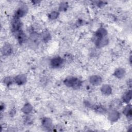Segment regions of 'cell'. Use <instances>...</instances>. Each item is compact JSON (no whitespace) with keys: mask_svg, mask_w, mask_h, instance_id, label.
Wrapping results in <instances>:
<instances>
[{"mask_svg":"<svg viewBox=\"0 0 132 132\" xmlns=\"http://www.w3.org/2000/svg\"><path fill=\"white\" fill-rule=\"evenodd\" d=\"M40 38L41 40L44 42H47L51 39V36L50 32L47 30L43 31L40 35Z\"/></svg>","mask_w":132,"mask_h":132,"instance_id":"obj_17","label":"cell"},{"mask_svg":"<svg viewBox=\"0 0 132 132\" xmlns=\"http://www.w3.org/2000/svg\"><path fill=\"white\" fill-rule=\"evenodd\" d=\"M131 99V91L129 90L125 92L122 96V100L125 103H129Z\"/></svg>","mask_w":132,"mask_h":132,"instance_id":"obj_18","label":"cell"},{"mask_svg":"<svg viewBox=\"0 0 132 132\" xmlns=\"http://www.w3.org/2000/svg\"><path fill=\"white\" fill-rule=\"evenodd\" d=\"M109 43V39L106 37L96 38L95 45L97 48H100L107 45Z\"/></svg>","mask_w":132,"mask_h":132,"instance_id":"obj_3","label":"cell"},{"mask_svg":"<svg viewBox=\"0 0 132 132\" xmlns=\"http://www.w3.org/2000/svg\"><path fill=\"white\" fill-rule=\"evenodd\" d=\"M125 74V70L124 69L122 68H119L117 69L114 73L113 75L114 76L119 79H121L122 78Z\"/></svg>","mask_w":132,"mask_h":132,"instance_id":"obj_13","label":"cell"},{"mask_svg":"<svg viewBox=\"0 0 132 132\" xmlns=\"http://www.w3.org/2000/svg\"><path fill=\"white\" fill-rule=\"evenodd\" d=\"M27 12V7L25 6H22L21 8H19L15 13L14 17L18 19H20L24 16Z\"/></svg>","mask_w":132,"mask_h":132,"instance_id":"obj_6","label":"cell"},{"mask_svg":"<svg viewBox=\"0 0 132 132\" xmlns=\"http://www.w3.org/2000/svg\"><path fill=\"white\" fill-rule=\"evenodd\" d=\"M14 81V78L11 76H7L4 79V83L7 86H9Z\"/></svg>","mask_w":132,"mask_h":132,"instance_id":"obj_21","label":"cell"},{"mask_svg":"<svg viewBox=\"0 0 132 132\" xmlns=\"http://www.w3.org/2000/svg\"><path fill=\"white\" fill-rule=\"evenodd\" d=\"M107 35V30L103 27H101L99 29H98L95 32V37H96V38H102V37H106Z\"/></svg>","mask_w":132,"mask_h":132,"instance_id":"obj_12","label":"cell"},{"mask_svg":"<svg viewBox=\"0 0 132 132\" xmlns=\"http://www.w3.org/2000/svg\"><path fill=\"white\" fill-rule=\"evenodd\" d=\"M123 113L128 119H130L131 118L132 112H131V106L130 104L127 105L124 108L123 111Z\"/></svg>","mask_w":132,"mask_h":132,"instance_id":"obj_16","label":"cell"},{"mask_svg":"<svg viewBox=\"0 0 132 132\" xmlns=\"http://www.w3.org/2000/svg\"><path fill=\"white\" fill-rule=\"evenodd\" d=\"M2 53L3 55L8 56L12 53V47L9 44H5L2 50Z\"/></svg>","mask_w":132,"mask_h":132,"instance_id":"obj_11","label":"cell"},{"mask_svg":"<svg viewBox=\"0 0 132 132\" xmlns=\"http://www.w3.org/2000/svg\"><path fill=\"white\" fill-rule=\"evenodd\" d=\"M96 5L98 7H102V6H103L104 5H105V4L104 2H97Z\"/></svg>","mask_w":132,"mask_h":132,"instance_id":"obj_25","label":"cell"},{"mask_svg":"<svg viewBox=\"0 0 132 132\" xmlns=\"http://www.w3.org/2000/svg\"><path fill=\"white\" fill-rule=\"evenodd\" d=\"M25 122L28 124H31L32 123V120H31L30 118L29 117H27L25 119Z\"/></svg>","mask_w":132,"mask_h":132,"instance_id":"obj_24","label":"cell"},{"mask_svg":"<svg viewBox=\"0 0 132 132\" xmlns=\"http://www.w3.org/2000/svg\"><path fill=\"white\" fill-rule=\"evenodd\" d=\"M14 82L18 85H22L24 84L27 81V77L26 75L22 74H19L14 78Z\"/></svg>","mask_w":132,"mask_h":132,"instance_id":"obj_8","label":"cell"},{"mask_svg":"<svg viewBox=\"0 0 132 132\" xmlns=\"http://www.w3.org/2000/svg\"><path fill=\"white\" fill-rule=\"evenodd\" d=\"M63 82L67 87L74 89H79L82 85V81L78 78L74 77H69L65 78Z\"/></svg>","mask_w":132,"mask_h":132,"instance_id":"obj_1","label":"cell"},{"mask_svg":"<svg viewBox=\"0 0 132 132\" xmlns=\"http://www.w3.org/2000/svg\"><path fill=\"white\" fill-rule=\"evenodd\" d=\"M89 82L93 85L97 86L100 85L102 82V77L97 75H92L89 78Z\"/></svg>","mask_w":132,"mask_h":132,"instance_id":"obj_7","label":"cell"},{"mask_svg":"<svg viewBox=\"0 0 132 132\" xmlns=\"http://www.w3.org/2000/svg\"><path fill=\"white\" fill-rule=\"evenodd\" d=\"M42 125L46 129H50L52 128L53 121L51 118L44 117L42 120Z\"/></svg>","mask_w":132,"mask_h":132,"instance_id":"obj_9","label":"cell"},{"mask_svg":"<svg viewBox=\"0 0 132 132\" xmlns=\"http://www.w3.org/2000/svg\"><path fill=\"white\" fill-rule=\"evenodd\" d=\"M120 117V113L117 110L112 109L108 114L109 120L112 122L117 121Z\"/></svg>","mask_w":132,"mask_h":132,"instance_id":"obj_5","label":"cell"},{"mask_svg":"<svg viewBox=\"0 0 132 132\" xmlns=\"http://www.w3.org/2000/svg\"><path fill=\"white\" fill-rule=\"evenodd\" d=\"M32 109H33V107L32 105L29 103H26L24 104V105L22 107V111L24 113L26 114H28L32 111Z\"/></svg>","mask_w":132,"mask_h":132,"instance_id":"obj_15","label":"cell"},{"mask_svg":"<svg viewBox=\"0 0 132 132\" xmlns=\"http://www.w3.org/2000/svg\"><path fill=\"white\" fill-rule=\"evenodd\" d=\"M131 56H130L129 57V61H130V63H131Z\"/></svg>","mask_w":132,"mask_h":132,"instance_id":"obj_26","label":"cell"},{"mask_svg":"<svg viewBox=\"0 0 132 132\" xmlns=\"http://www.w3.org/2000/svg\"><path fill=\"white\" fill-rule=\"evenodd\" d=\"M101 91L103 95H109L112 93V88L109 85H103L101 88Z\"/></svg>","mask_w":132,"mask_h":132,"instance_id":"obj_10","label":"cell"},{"mask_svg":"<svg viewBox=\"0 0 132 132\" xmlns=\"http://www.w3.org/2000/svg\"><path fill=\"white\" fill-rule=\"evenodd\" d=\"M94 109L95 112L98 113H101V114H104L106 112V108L101 105H97L95 106L94 107Z\"/></svg>","mask_w":132,"mask_h":132,"instance_id":"obj_20","label":"cell"},{"mask_svg":"<svg viewBox=\"0 0 132 132\" xmlns=\"http://www.w3.org/2000/svg\"><path fill=\"white\" fill-rule=\"evenodd\" d=\"M59 16V12L57 11H52L48 14V18L51 20H55Z\"/></svg>","mask_w":132,"mask_h":132,"instance_id":"obj_23","label":"cell"},{"mask_svg":"<svg viewBox=\"0 0 132 132\" xmlns=\"http://www.w3.org/2000/svg\"><path fill=\"white\" fill-rule=\"evenodd\" d=\"M68 8V4L67 2H62L59 6V10L60 11H64Z\"/></svg>","mask_w":132,"mask_h":132,"instance_id":"obj_22","label":"cell"},{"mask_svg":"<svg viewBox=\"0 0 132 132\" xmlns=\"http://www.w3.org/2000/svg\"><path fill=\"white\" fill-rule=\"evenodd\" d=\"M64 60L60 57L57 56L52 58L50 61V65L53 68L60 67L63 64Z\"/></svg>","mask_w":132,"mask_h":132,"instance_id":"obj_4","label":"cell"},{"mask_svg":"<svg viewBox=\"0 0 132 132\" xmlns=\"http://www.w3.org/2000/svg\"><path fill=\"white\" fill-rule=\"evenodd\" d=\"M15 36L17 38V39L20 44H23L24 43L26 40V36L25 34L22 31V30H21L19 32H18L15 35Z\"/></svg>","mask_w":132,"mask_h":132,"instance_id":"obj_14","label":"cell"},{"mask_svg":"<svg viewBox=\"0 0 132 132\" xmlns=\"http://www.w3.org/2000/svg\"><path fill=\"white\" fill-rule=\"evenodd\" d=\"M12 30L14 35L20 31L21 30L22 24L20 21V19L13 17L12 21Z\"/></svg>","mask_w":132,"mask_h":132,"instance_id":"obj_2","label":"cell"},{"mask_svg":"<svg viewBox=\"0 0 132 132\" xmlns=\"http://www.w3.org/2000/svg\"><path fill=\"white\" fill-rule=\"evenodd\" d=\"M122 105V102L120 100L116 99L114 100L111 103V108H112V109L117 110V109L120 108V107Z\"/></svg>","mask_w":132,"mask_h":132,"instance_id":"obj_19","label":"cell"}]
</instances>
